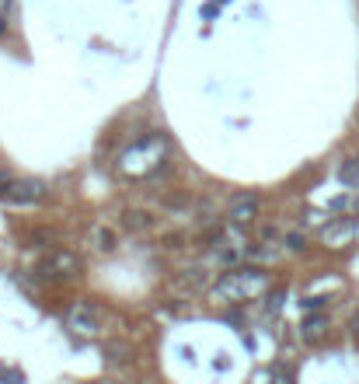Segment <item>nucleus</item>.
Returning <instances> with one entry per match:
<instances>
[{
	"mask_svg": "<svg viewBox=\"0 0 359 384\" xmlns=\"http://www.w3.org/2000/svg\"><path fill=\"white\" fill-rule=\"evenodd\" d=\"M164 154H167V140L158 136V133H150V136H140L133 147H126L116 165L129 178H143V175H154L160 168Z\"/></svg>",
	"mask_w": 359,
	"mask_h": 384,
	"instance_id": "f257e3e1",
	"label": "nucleus"
},
{
	"mask_svg": "<svg viewBox=\"0 0 359 384\" xmlns=\"http://www.w3.org/2000/svg\"><path fill=\"white\" fill-rule=\"evenodd\" d=\"M265 290H269V273L265 269H238V273H227L213 287V297L248 300V297H255V294H265Z\"/></svg>",
	"mask_w": 359,
	"mask_h": 384,
	"instance_id": "f03ea898",
	"label": "nucleus"
},
{
	"mask_svg": "<svg viewBox=\"0 0 359 384\" xmlns=\"http://www.w3.org/2000/svg\"><path fill=\"white\" fill-rule=\"evenodd\" d=\"M42 276L74 280V276H80V258L74 256V252H53V256L42 262Z\"/></svg>",
	"mask_w": 359,
	"mask_h": 384,
	"instance_id": "7ed1b4c3",
	"label": "nucleus"
},
{
	"mask_svg": "<svg viewBox=\"0 0 359 384\" xmlns=\"http://www.w3.org/2000/svg\"><path fill=\"white\" fill-rule=\"evenodd\" d=\"M67 325L80 332V336H94L98 332V311L91 307V304H74L70 311H67Z\"/></svg>",
	"mask_w": 359,
	"mask_h": 384,
	"instance_id": "20e7f679",
	"label": "nucleus"
},
{
	"mask_svg": "<svg viewBox=\"0 0 359 384\" xmlns=\"http://www.w3.org/2000/svg\"><path fill=\"white\" fill-rule=\"evenodd\" d=\"M227 216H231V224H251L258 216V196H248V192L234 196L227 207Z\"/></svg>",
	"mask_w": 359,
	"mask_h": 384,
	"instance_id": "39448f33",
	"label": "nucleus"
},
{
	"mask_svg": "<svg viewBox=\"0 0 359 384\" xmlns=\"http://www.w3.org/2000/svg\"><path fill=\"white\" fill-rule=\"evenodd\" d=\"M4 196L14 199V203H35V199H42V185L39 182H18V178H14Z\"/></svg>",
	"mask_w": 359,
	"mask_h": 384,
	"instance_id": "423d86ee",
	"label": "nucleus"
},
{
	"mask_svg": "<svg viewBox=\"0 0 359 384\" xmlns=\"http://www.w3.org/2000/svg\"><path fill=\"white\" fill-rule=\"evenodd\" d=\"M349 234H353V220H331V224L324 227L321 241H324V245H331V248H338V245H346V241H349Z\"/></svg>",
	"mask_w": 359,
	"mask_h": 384,
	"instance_id": "0eeeda50",
	"label": "nucleus"
},
{
	"mask_svg": "<svg viewBox=\"0 0 359 384\" xmlns=\"http://www.w3.org/2000/svg\"><path fill=\"white\" fill-rule=\"evenodd\" d=\"M324 332H328V318H321L318 314V318H307V322H304V332H300V336H304L307 342H318Z\"/></svg>",
	"mask_w": 359,
	"mask_h": 384,
	"instance_id": "6e6552de",
	"label": "nucleus"
},
{
	"mask_svg": "<svg viewBox=\"0 0 359 384\" xmlns=\"http://www.w3.org/2000/svg\"><path fill=\"white\" fill-rule=\"evenodd\" d=\"M122 224H126L129 231H143V227H150V214H140V210H129Z\"/></svg>",
	"mask_w": 359,
	"mask_h": 384,
	"instance_id": "1a4fd4ad",
	"label": "nucleus"
},
{
	"mask_svg": "<svg viewBox=\"0 0 359 384\" xmlns=\"http://www.w3.org/2000/svg\"><path fill=\"white\" fill-rule=\"evenodd\" d=\"M251 258H262V262H272V258H280V248H265V245H258V248H251Z\"/></svg>",
	"mask_w": 359,
	"mask_h": 384,
	"instance_id": "9d476101",
	"label": "nucleus"
},
{
	"mask_svg": "<svg viewBox=\"0 0 359 384\" xmlns=\"http://www.w3.org/2000/svg\"><path fill=\"white\" fill-rule=\"evenodd\" d=\"M282 245H289V248H293V252H304V248H307V245H304V238H300V234H289V238H286V241H282Z\"/></svg>",
	"mask_w": 359,
	"mask_h": 384,
	"instance_id": "9b49d317",
	"label": "nucleus"
},
{
	"mask_svg": "<svg viewBox=\"0 0 359 384\" xmlns=\"http://www.w3.org/2000/svg\"><path fill=\"white\" fill-rule=\"evenodd\" d=\"M338 175H342L346 182H353V178H356V175H359V165H346V168L338 171Z\"/></svg>",
	"mask_w": 359,
	"mask_h": 384,
	"instance_id": "f8f14e48",
	"label": "nucleus"
},
{
	"mask_svg": "<svg viewBox=\"0 0 359 384\" xmlns=\"http://www.w3.org/2000/svg\"><path fill=\"white\" fill-rule=\"evenodd\" d=\"M353 336H356V339H359V314H356V318H353Z\"/></svg>",
	"mask_w": 359,
	"mask_h": 384,
	"instance_id": "ddd939ff",
	"label": "nucleus"
}]
</instances>
